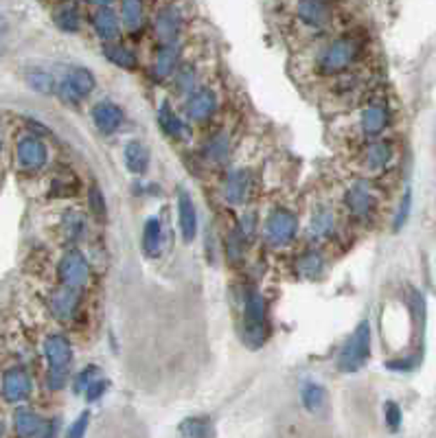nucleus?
Wrapping results in <instances>:
<instances>
[{"label": "nucleus", "mask_w": 436, "mask_h": 438, "mask_svg": "<svg viewBox=\"0 0 436 438\" xmlns=\"http://www.w3.org/2000/svg\"><path fill=\"white\" fill-rule=\"evenodd\" d=\"M123 160H125L127 169H130L132 173H136V175H140V173H145L150 169V150L138 140H130L123 150Z\"/></svg>", "instance_id": "cd10ccee"}, {"label": "nucleus", "mask_w": 436, "mask_h": 438, "mask_svg": "<svg viewBox=\"0 0 436 438\" xmlns=\"http://www.w3.org/2000/svg\"><path fill=\"white\" fill-rule=\"evenodd\" d=\"M162 244H165V230L158 217H150L143 228V250L147 257H158Z\"/></svg>", "instance_id": "c756f323"}, {"label": "nucleus", "mask_w": 436, "mask_h": 438, "mask_svg": "<svg viewBox=\"0 0 436 438\" xmlns=\"http://www.w3.org/2000/svg\"><path fill=\"white\" fill-rule=\"evenodd\" d=\"M410 211H412V191L406 189L404 197H402V202H399V208L395 213V219H392V228L399 230V228H404L406 222H408V217H410Z\"/></svg>", "instance_id": "4c0bfd02"}, {"label": "nucleus", "mask_w": 436, "mask_h": 438, "mask_svg": "<svg viewBox=\"0 0 436 438\" xmlns=\"http://www.w3.org/2000/svg\"><path fill=\"white\" fill-rule=\"evenodd\" d=\"M64 237L68 241H81L86 237V217L77 211L64 215Z\"/></svg>", "instance_id": "e433bc0d"}, {"label": "nucleus", "mask_w": 436, "mask_h": 438, "mask_svg": "<svg viewBox=\"0 0 436 438\" xmlns=\"http://www.w3.org/2000/svg\"><path fill=\"white\" fill-rule=\"evenodd\" d=\"M384 421L386 425L397 432L399 427H402V408H399L395 401H386V406H384Z\"/></svg>", "instance_id": "ea45409f"}, {"label": "nucleus", "mask_w": 436, "mask_h": 438, "mask_svg": "<svg viewBox=\"0 0 436 438\" xmlns=\"http://www.w3.org/2000/svg\"><path fill=\"white\" fill-rule=\"evenodd\" d=\"M58 277H60L62 285L75 287V289H84L88 285L90 265L79 250L70 248L62 254V259L58 263Z\"/></svg>", "instance_id": "f8f14e48"}, {"label": "nucleus", "mask_w": 436, "mask_h": 438, "mask_svg": "<svg viewBox=\"0 0 436 438\" xmlns=\"http://www.w3.org/2000/svg\"><path fill=\"white\" fill-rule=\"evenodd\" d=\"M88 423H90V414L88 412H81L75 423H72L66 432V438H84L86 436V430H88Z\"/></svg>", "instance_id": "79ce46f5"}, {"label": "nucleus", "mask_w": 436, "mask_h": 438, "mask_svg": "<svg viewBox=\"0 0 436 438\" xmlns=\"http://www.w3.org/2000/svg\"><path fill=\"white\" fill-rule=\"evenodd\" d=\"M292 15L300 31L322 35L336 22V7L331 0H294Z\"/></svg>", "instance_id": "39448f33"}, {"label": "nucleus", "mask_w": 436, "mask_h": 438, "mask_svg": "<svg viewBox=\"0 0 436 438\" xmlns=\"http://www.w3.org/2000/svg\"><path fill=\"white\" fill-rule=\"evenodd\" d=\"M237 230L246 237L248 241H252V239H254V234H257V213H246V215L239 219Z\"/></svg>", "instance_id": "a19ab883"}, {"label": "nucleus", "mask_w": 436, "mask_h": 438, "mask_svg": "<svg viewBox=\"0 0 436 438\" xmlns=\"http://www.w3.org/2000/svg\"><path fill=\"white\" fill-rule=\"evenodd\" d=\"M95 90V75L88 68L72 66L58 84V93L66 103H79Z\"/></svg>", "instance_id": "9b49d317"}, {"label": "nucleus", "mask_w": 436, "mask_h": 438, "mask_svg": "<svg viewBox=\"0 0 436 438\" xmlns=\"http://www.w3.org/2000/svg\"><path fill=\"white\" fill-rule=\"evenodd\" d=\"M371 357V322L362 320L336 357L340 373H357Z\"/></svg>", "instance_id": "0eeeda50"}, {"label": "nucleus", "mask_w": 436, "mask_h": 438, "mask_svg": "<svg viewBox=\"0 0 436 438\" xmlns=\"http://www.w3.org/2000/svg\"><path fill=\"white\" fill-rule=\"evenodd\" d=\"M103 58L119 66V68H125V70H134L138 66V58H136V53L130 48V46H125V44H119V42H105L103 44Z\"/></svg>", "instance_id": "c85d7f7f"}, {"label": "nucleus", "mask_w": 436, "mask_h": 438, "mask_svg": "<svg viewBox=\"0 0 436 438\" xmlns=\"http://www.w3.org/2000/svg\"><path fill=\"white\" fill-rule=\"evenodd\" d=\"M93 121H95V127L103 136H112L123 125L125 112L121 109V105H117L114 101L103 99L93 107Z\"/></svg>", "instance_id": "412c9836"}, {"label": "nucleus", "mask_w": 436, "mask_h": 438, "mask_svg": "<svg viewBox=\"0 0 436 438\" xmlns=\"http://www.w3.org/2000/svg\"><path fill=\"white\" fill-rule=\"evenodd\" d=\"M250 241L246 239V237L234 228L230 234H228V241H226V257L232 265H239L244 263L246 259V250H248Z\"/></svg>", "instance_id": "f704fd0d"}, {"label": "nucleus", "mask_w": 436, "mask_h": 438, "mask_svg": "<svg viewBox=\"0 0 436 438\" xmlns=\"http://www.w3.org/2000/svg\"><path fill=\"white\" fill-rule=\"evenodd\" d=\"M336 230H338L336 211L329 204H318L310 215V224H307L310 237L314 241H329L333 239Z\"/></svg>", "instance_id": "a211bd4d"}, {"label": "nucleus", "mask_w": 436, "mask_h": 438, "mask_svg": "<svg viewBox=\"0 0 436 438\" xmlns=\"http://www.w3.org/2000/svg\"><path fill=\"white\" fill-rule=\"evenodd\" d=\"M88 5H93V7H97V9H101V7H110L114 0H86Z\"/></svg>", "instance_id": "a18cd8bd"}, {"label": "nucleus", "mask_w": 436, "mask_h": 438, "mask_svg": "<svg viewBox=\"0 0 436 438\" xmlns=\"http://www.w3.org/2000/svg\"><path fill=\"white\" fill-rule=\"evenodd\" d=\"M158 125H160V130L165 132L169 138H173V140L185 138L187 132H189L185 121L178 117V112L171 107L169 101H162L160 107H158Z\"/></svg>", "instance_id": "a878e982"}, {"label": "nucleus", "mask_w": 436, "mask_h": 438, "mask_svg": "<svg viewBox=\"0 0 436 438\" xmlns=\"http://www.w3.org/2000/svg\"><path fill=\"white\" fill-rule=\"evenodd\" d=\"M48 309H51V316L55 318L58 322H72L79 312H81V296H79V289L75 287H68V285H62L58 287L53 294L48 296Z\"/></svg>", "instance_id": "ddd939ff"}, {"label": "nucleus", "mask_w": 436, "mask_h": 438, "mask_svg": "<svg viewBox=\"0 0 436 438\" xmlns=\"http://www.w3.org/2000/svg\"><path fill=\"white\" fill-rule=\"evenodd\" d=\"M173 84H176V90L180 95H191L193 90H197L195 88V84H197V70H195V66L193 64H183L178 68V72L173 75Z\"/></svg>", "instance_id": "c9c22d12"}, {"label": "nucleus", "mask_w": 436, "mask_h": 438, "mask_svg": "<svg viewBox=\"0 0 436 438\" xmlns=\"http://www.w3.org/2000/svg\"><path fill=\"white\" fill-rule=\"evenodd\" d=\"M180 66H183V44L173 42V44H162V46H158L156 58H154V68H152L156 79H169V77H173Z\"/></svg>", "instance_id": "aec40b11"}, {"label": "nucleus", "mask_w": 436, "mask_h": 438, "mask_svg": "<svg viewBox=\"0 0 436 438\" xmlns=\"http://www.w3.org/2000/svg\"><path fill=\"white\" fill-rule=\"evenodd\" d=\"M189 22V11L183 0H169L154 13V40L158 46L180 42L185 27Z\"/></svg>", "instance_id": "423d86ee"}, {"label": "nucleus", "mask_w": 436, "mask_h": 438, "mask_svg": "<svg viewBox=\"0 0 436 438\" xmlns=\"http://www.w3.org/2000/svg\"><path fill=\"white\" fill-rule=\"evenodd\" d=\"M395 160V147L388 140L373 138L364 150H362V167L371 173H384Z\"/></svg>", "instance_id": "f3484780"}, {"label": "nucleus", "mask_w": 436, "mask_h": 438, "mask_svg": "<svg viewBox=\"0 0 436 438\" xmlns=\"http://www.w3.org/2000/svg\"><path fill=\"white\" fill-rule=\"evenodd\" d=\"M29 88H33L35 93H40V95H51L53 90H55V77L51 75L48 70L44 68H31L27 70V75H25Z\"/></svg>", "instance_id": "72a5a7b5"}, {"label": "nucleus", "mask_w": 436, "mask_h": 438, "mask_svg": "<svg viewBox=\"0 0 436 438\" xmlns=\"http://www.w3.org/2000/svg\"><path fill=\"white\" fill-rule=\"evenodd\" d=\"M298 234V217L287 206H275L263 222V239L270 248H285Z\"/></svg>", "instance_id": "6e6552de"}, {"label": "nucleus", "mask_w": 436, "mask_h": 438, "mask_svg": "<svg viewBox=\"0 0 436 438\" xmlns=\"http://www.w3.org/2000/svg\"><path fill=\"white\" fill-rule=\"evenodd\" d=\"M48 145L38 134H22L15 142V164L22 173H38L48 164Z\"/></svg>", "instance_id": "1a4fd4ad"}, {"label": "nucleus", "mask_w": 436, "mask_h": 438, "mask_svg": "<svg viewBox=\"0 0 436 438\" xmlns=\"http://www.w3.org/2000/svg\"><path fill=\"white\" fill-rule=\"evenodd\" d=\"M53 22L64 33H79L81 31V11L72 0H62L53 9Z\"/></svg>", "instance_id": "393cba45"}, {"label": "nucleus", "mask_w": 436, "mask_h": 438, "mask_svg": "<svg viewBox=\"0 0 436 438\" xmlns=\"http://www.w3.org/2000/svg\"><path fill=\"white\" fill-rule=\"evenodd\" d=\"M217 105H220V103H217V95L213 93L211 88L202 86V88L193 90V93L187 97L185 114L193 123H206L209 119L215 117Z\"/></svg>", "instance_id": "4468645a"}, {"label": "nucleus", "mask_w": 436, "mask_h": 438, "mask_svg": "<svg viewBox=\"0 0 436 438\" xmlns=\"http://www.w3.org/2000/svg\"><path fill=\"white\" fill-rule=\"evenodd\" d=\"M390 123V109L386 103L375 101L366 105L359 114V132L366 138H377L386 132V127Z\"/></svg>", "instance_id": "6ab92c4d"}, {"label": "nucleus", "mask_w": 436, "mask_h": 438, "mask_svg": "<svg viewBox=\"0 0 436 438\" xmlns=\"http://www.w3.org/2000/svg\"><path fill=\"white\" fill-rule=\"evenodd\" d=\"M267 318H265V300L259 289H244V316H242V340L248 349H259L265 342Z\"/></svg>", "instance_id": "20e7f679"}, {"label": "nucleus", "mask_w": 436, "mask_h": 438, "mask_svg": "<svg viewBox=\"0 0 436 438\" xmlns=\"http://www.w3.org/2000/svg\"><path fill=\"white\" fill-rule=\"evenodd\" d=\"M326 270V261L318 250H305L300 257L296 259V272L303 279H320Z\"/></svg>", "instance_id": "7c9ffc66"}, {"label": "nucleus", "mask_w": 436, "mask_h": 438, "mask_svg": "<svg viewBox=\"0 0 436 438\" xmlns=\"http://www.w3.org/2000/svg\"><path fill=\"white\" fill-rule=\"evenodd\" d=\"M180 436L183 438H215V423L213 418L206 414H195V416H187L178 427Z\"/></svg>", "instance_id": "bb28decb"}, {"label": "nucleus", "mask_w": 436, "mask_h": 438, "mask_svg": "<svg viewBox=\"0 0 436 438\" xmlns=\"http://www.w3.org/2000/svg\"><path fill=\"white\" fill-rule=\"evenodd\" d=\"M119 15L123 29L132 35H138L147 25V3L145 0H121Z\"/></svg>", "instance_id": "5701e85b"}, {"label": "nucleus", "mask_w": 436, "mask_h": 438, "mask_svg": "<svg viewBox=\"0 0 436 438\" xmlns=\"http://www.w3.org/2000/svg\"><path fill=\"white\" fill-rule=\"evenodd\" d=\"M60 430V418L46 421L38 412L18 408L13 412V432L18 438H55Z\"/></svg>", "instance_id": "9d476101"}, {"label": "nucleus", "mask_w": 436, "mask_h": 438, "mask_svg": "<svg viewBox=\"0 0 436 438\" xmlns=\"http://www.w3.org/2000/svg\"><path fill=\"white\" fill-rule=\"evenodd\" d=\"M202 156L213 162V164H222L230 156V138L226 132H217L213 134L202 147Z\"/></svg>", "instance_id": "473e14b6"}, {"label": "nucleus", "mask_w": 436, "mask_h": 438, "mask_svg": "<svg viewBox=\"0 0 436 438\" xmlns=\"http://www.w3.org/2000/svg\"><path fill=\"white\" fill-rule=\"evenodd\" d=\"M252 191V175L248 169H230L222 182V195L230 206H242L248 202Z\"/></svg>", "instance_id": "2eb2a0df"}, {"label": "nucleus", "mask_w": 436, "mask_h": 438, "mask_svg": "<svg viewBox=\"0 0 436 438\" xmlns=\"http://www.w3.org/2000/svg\"><path fill=\"white\" fill-rule=\"evenodd\" d=\"M88 206H90V213H93L95 217H105V195L103 191L97 187V185H90L88 189Z\"/></svg>", "instance_id": "58836bf2"}, {"label": "nucleus", "mask_w": 436, "mask_h": 438, "mask_svg": "<svg viewBox=\"0 0 436 438\" xmlns=\"http://www.w3.org/2000/svg\"><path fill=\"white\" fill-rule=\"evenodd\" d=\"M95 375H97V366H88V369H84V371L77 375V379H75V390H77V392H86V388L97 379Z\"/></svg>", "instance_id": "c03bdc74"}, {"label": "nucleus", "mask_w": 436, "mask_h": 438, "mask_svg": "<svg viewBox=\"0 0 436 438\" xmlns=\"http://www.w3.org/2000/svg\"><path fill=\"white\" fill-rule=\"evenodd\" d=\"M33 383L22 366H11L3 375V397L7 404H22L31 397Z\"/></svg>", "instance_id": "dca6fc26"}, {"label": "nucleus", "mask_w": 436, "mask_h": 438, "mask_svg": "<svg viewBox=\"0 0 436 438\" xmlns=\"http://www.w3.org/2000/svg\"><path fill=\"white\" fill-rule=\"evenodd\" d=\"M381 195L379 189L366 178H357L344 191V208L355 224H371L379 211Z\"/></svg>", "instance_id": "f03ea898"}, {"label": "nucleus", "mask_w": 436, "mask_h": 438, "mask_svg": "<svg viewBox=\"0 0 436 438\" xmlns=\"http://www.w3.org/2000/svg\"><path fill=\"white\" fill-rule=\"evenodd\" d=\"M44 359L48 364L46 373V388L48 390H62L68 381V371L72 364V346L70 340L64 333H51L44 340Z\"/></svg>", "instance_id": "7ed1b4c3"}, {"label": "nucleus", "mask_w": 436, "mask_h": 438, "mask_svg": "<svg viewBox=\"0 0 436 438\" xmlns=\"http://www.w3.org/2000/svg\"><path fill=\"white\" fill-rule=\"evenodd\" d=\"M93 31L97 33V38L101 42H117V38L121 35V15L112 9V7H101L93 13Z\"/></svg>", "instance_id": "4be33fe9"}, {"label": "nucleus", "mask_w": 436, "mask_h": 438, "mask_svg": "<svg viewBox=\"0 0 436 438\" xmlns=\"http://www.w3.org/2000/svg\"><path fill=\"white\" fill-rule=\"evenodd\" d=\"M300 401H303V408L312 414H318L324 410L326 406V390L324 386L316 381H305L300 386Z\"/></svg>", "instance_id": "2f4dec72"}, {"label": "nucleus", "mask_w": 436, "mask_h": 438, "mask_svg": "<svg viewBox=\"0 0 436 438\" xmlns=\"http://www.w3.org/2000/svg\"><path fill=\"white\" fill-rule=\"evenodd\" d=\"M107 386H110V381H107V379H95V381L86 388L84 394H86L88 401H97V399H101V397L105 394Z\"/></svg>", "instance_id": "37998d69"}, {"label": "nucleus", "mask_w": 436, "mask_h": 438, "mask_svg": "<svg viewBox=\"0 0 436 438\" xmlns=\"http://www.w3.org/2000/svg\"><path fill=\"white\" fill-rule=\"evenodd\" d=\"M178 224L185 241H193L197 234V211L193 204V197L187 191L178 193Z\"/></svg>", "instance_id": "b1692460"}, {"label": "nucleus", "mask_w": 436, "mask_h": 438, "mask_svg": "<svg viewBox=\"0 0 436 438\" xmlns=\"http://www.w3.org/2000/svg\"><path fill=\"white\" fill-rule=\"evenodd\" d=\"M364 53V40L353 33H342L326 40L316 53V72L324 77H340L349 72Z\"/></svg>", "instance_id": "f257e3e1"}]
</instances>
